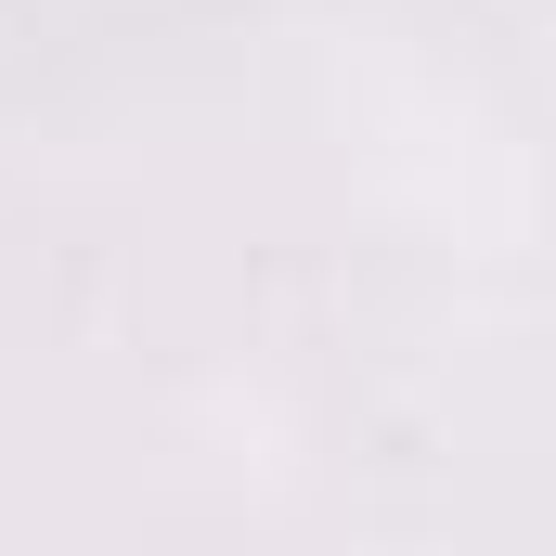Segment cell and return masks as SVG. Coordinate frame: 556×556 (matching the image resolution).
<instances>
[]
</instances>
